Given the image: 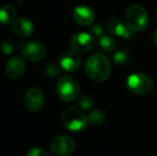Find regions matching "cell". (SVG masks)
I'll list each match as a JSON object with an SVG mask.
<instances>
[{
  "instance_id": "1",
  "label": "cell",
  "mask_w": 157,
  "mask_h": 156,
  "mask_svg": "<svg viewBox=\"0 0 157 156\" xmlns=\"http://www.w3.org/2000/svg\"><path fill=\"white\" fill-rule=\"evenodd\" d=\"M85 71L88 77L97 82L107 80L110 76L111 67L107 57L101 54L92 55L88 58L85 64Z\"/></svg>"
},
{
  "instance_id": "17",
  "label": "cell",
  "mask_w": 157,
  "mask_h": 156,
  "mask_svg": "<svg viewBox=\"0 0 157 156\" xmlns=\"http://www.w3.org/2000/svg\"><path fill=\"white\" fill-rule=\"evenodd\" d=\"M89 122L93 125H101L105 121V113L101 110H93L89 115Z\"/></svg>"
},
{
  "instance_id": "23",
  "label": "cell",
  "mask_w": 157,
  "mask_h": 156,
  "mask_svg": "<svg viewBox=\"0 0 157 156\" xmlns=\"http://www.w3.org/2000/svg\"><path fill=\"white\" fill-rule=\"evenodd\" d=\"M91 31L93 32V33L95 34L96 36H103V28H101V25H94V26H92L91 27Z\"/></svg>"
},
{
  "instance_id": "19",
  "label": "cell",
  "mask_w": 157,
  "mask_h": 156,
  "mask_svg": "<svg viewBox=\"0 0 157 156\" xmlns=\"http://www.w3.org/2000/svg\"><path fill=\"white\" fill-rule=\"evenodd\" d=\"M94 105V100L91 96L83 95L80 96L78 100V106L80 107L83 110H88V109H91L92 106Z\"/></svg>"
},
{
  "instance_id": "16",
  "label": "cell",
  "mask_w": 157,
  "mask_h": 156,
  "mask_svg": "<svg viewBox=\"0 0 157 156\" xmlns=\"http://www.w3.org/2000/svg\"><path fill=\"white\" fill-rule=\"evenodd\" d=\"M98 43L101 49L106 50V51H111L116 47V41L110 36H105V34L101 36L98 38Z\"/></svg>"
},
{
  "instance_id": "20",
  "label": "cell",
  "mask_w": 157,
  "mask_h": 156,
  "mask_svg": "<svg viewBox=\"0 0 157 156\" xmlns=\"http://www.w3.org/2000/svg\"><path fill=\"white\" fill-rule=\"evenodd\" d=\"M44 72H45L46 76L47 77H56V76H58L59 74H60V67H58L57 64H55V63H48L47 65L45 67V69H44Z\"/></svg>"
},
{
  "instance_id": "4",
  "label": "cell",
  "mask_w": 157,
  "mask_h": 156,
  "mask_svg": "<svg viewBox=\"0 0 157 156\" xmlns=\"http://www.w3.org/2000/svg\"><path fill=\"white\" fill-rule=\"evenodd\" d=\"M57 93L64 102H72L79 95V85L72 76H62L57 82Z\"/></svg>"
},
{
  "instance_id": "9",
  "label": "cell",
  "mask_w": 157,
  "mask_h": 156,
  "mask_svg": "<svg viewBox=\"0 0 157 156\" xmlns=\"http://www.w3.org/2000/svg\"><path fill=\"white\" fill-rule=\"evenodd\" d=\"M24 101H25V106L28 110L36 112L43 107L45 98H44V93L41 89L33 87L26 92Z\"/></svg>"
},
{
  "instance_id": "15",
  "label": "cell",
  "mask_w": 157,
  "mask_h": 156,
  "mask_svg": "<svg viewBox=\"0 0 157 156\" xmlns=\"http://www.w3.org/2000/svg\"><path fill=\"white\" fill-rule=\"evenodd\" d=\"M16 16V9L12 4H4L0 8V24H12Z\"/></svg>"
},
{
  "instance_id": "13",
  "label": "cell",
  "mask_w": 157,
  "mask_h": 156,
  "mask_svg": "<svg viewBox=\"0 0 157 156\" xmlns=\"http://www.w3.org/2000/svg\"><path fill=\"white\" fill-rule=\"evenodd\" d=\"M74 21L80 26H89L94 21L95 15L91 8L87 6H79L73 12Z\"/></svg>"
},
{
  "instance_id": "3",
  "label": "cell",
  "mask_w": 157,
  "mask_h": 156,
  "mask_svg": "<svg viewBox=\"0 0 157 156\" xmlns=\"http://www.w3.org/2000/svg\"><path fill=\"white\" fill-rule=\"evenodd\" d=\"M126 25L130 31L139 32L147 28L149 23L147 13L144 8L139 4H132L126 11Z\"/></svg>"
},
{
  "instance_id": "11",
  "label": "cell",
  "mask_w": 157,
  "mask_h": 156,
  "mask_svg": "<svg viewBox=\"0 0 157 156\" xmlns=\"http://www.w3.org/2000/svg\"><path fill=\"white\" fill-rule=\"evenodd\" d=\"M12 32L18 38H28L34 31V25L28 18H16L11 24Z\"/></svg>"
},
{
  "instance_id": "7",
  "label": "cell",
  "mask_w": 157,
  "mask_h": 156,
  "mask_svg": "<svg viewBox=\"0 0 157 156\" xmlns=\"http://www.w3.org/2000/svg\"><path fill=\"white\" fill-rule=\"evenodd\" d=\"M21 51L24 58L32 62H37L46 56V47L36 41L21 43Z\"/></svg>"
},
{
  "instance_id": "24",
  "label": "cell",
  "mask_w": 157,
  "mask_h": 156,
  "mask_svg": "<svg viewBox=\"0 0 157 156\" xmlns=\"http://www.w3.org/2000/svg\"><path fill=\"white\" fill-rule=\"evenodd\" d=\"M153 42H154V45L157 47V30L155 31V33H154V36H153Z\"/></svg>"
},
{
  "instance_id": "5",
  "label": "cell",
  "mask_w": 157,
  "mask_h": 156,
  "mask_svg": "<svg viewBox=\"0 0 157 156\" xmlns=\"http://www.w3.org/2000/svg\"><path fill=\"white\" fill-rule=\"evenodd\" d=\"M127 88L130 92L137 95H145L153 89V81L144 74H132L126 81Z\"/></svg>"
},
{
  "instance_id": "22",
  "label": "cell",
  "mask_w": 157,
  "mask_h": 156,
  "mask_svg": "<svg viewBox=\"0 0 157 156\" xmlns=\"http://www.w3.org/2000/svg\"><path fill=\"white\" fill-rule=\"evenodd\" d=\"M26 156H48V153L42 148H32L28 151Z\"/></svg>"
},
{
  "instance_id": "8",
  "label": "cell",
  "mask_w": 157,
  "mask_h": 156,
  "mask_svg": "<svg viewBox=\"0 0 157 156\" xmlns=\"http://www.w3.org/2000/svg\"><path fill=\"white\" fill-rule=\"evenodd\" d=\"M95 45V40L93 36L88 32H78V33L74 34L71 39V46L74 50L77 52H85L91 51L94 48Z\"/></svg>"
},
{
  "instance_id": "21",
  "label": "cell",
  "mask_w": 157,
  "mask_h": 156,
  "mask_svg": "<svg viewBox=\"0 0 157 156\" xmlns=\"http://www.w3.org/2000/svg\"><path fill=\"white\" fill-rule=\"evenodd\" d=\"M113 60L117 64H125L129 60V54L126 50H120L114 55Z\"/></svg>"
},
{
  "instance_id": "25",
  "label": "cell",
  "mask_w": 157,
  "mask_h": 156,
  "mask_svg": "<svg viewBox=\"0 0 157 156\" xmlns=\"http://www.w3.org/2000/svg\"><path fill=\"white\" fill-rule=\"evenodd\" d=\"M156 21H157V15H156Z\"/></svg>"
},
{
  "instance_id": "6",
  "label": "cell",
  "mask_w": 157,
  "mask_h": 156,
  "mask_svg": "<svg viewBox=\"0 0 157 156\" xmlns=\"http://www.w3.org/2000/svg\"><path fill=\"white\" fill-rule=\"evenodd\" d=\"M76 149L75 141L68 136H58L50 142V151L55 156H70Z\"/></svg>"
},
{
  "instance_id": "2",
  "label": "cell",
  "mask_w": 157,
  "mask_h": 156,
  "mask_svg": "<svg viewBox=\"0 0 157 156\" xmlns=\"http://www.w3.org/2000/svg\"><path fill=\"white\" fill-rule=\"evenodd\" d=\"M63 125L73 133L81 131L88 126L89 119L78 108L67 107L62 112Z\"/></svg>"
},
{
  "instance_id": "10",
  "label": "cell",
  "mask_w": 157,
  "mask_h": 156,
  "mask_svg": "<svg viewBox=\"0 0 157 156\" xmlns=\"http://www.w3.org/2000/svg\"><path fill=\"white\" fill-rule=\"evenodd\" d=\"M59 63L62 70L66 72H75L81 65V57L76 50H65L59 59Z\"/></svg>"
},
{
  "instance_id": "18",
  "label": "cell",
  "mask_w": 157,
  "mask_h": 156,
  "mask_svg": "<svg viewBox=\"0 0 157 156\" xmlns=\"http://www.w3.org/2000/svg\"><path fill=\"white\" fill-rule=\"evenodd\" d=\"M16 49V44L10 40H3L0 43V50L3 55H11Z\"/></svg>"
},
{
  "instance_id": "14",
  "label": "cell",
  "mask_w": 157,
  "mask_h": 156,
  "mask_svg": "<svg viewBox=\"0 0 157 156\" xmlns=\"http://www.w3.org/2000/svg\"><path fill=\"white\" fill-rule=\"evenodd\" d=\"M25 61L19 57H12L9 59L6 65V74L10 79H16L21 76L25 72Z\"/></svg>"
},
{
  "instance_id": "12",
  "label": "cell",
  "mask_w": 157,
  "mask_h": 156,
  "mask_svg": "<svg viewBox=\"0 0 157 156\" xmlns=\"http://www.w3.org/2000/svg\"><path fill=\"white\" fill-rule=\"evenodd\" d=\"M106 29L111 34L119 36V38L128 39L132 36V31L127 27V25H125L120 18H117V17L108 19L106 23Z\"/></svg>"
}]
</instances>
